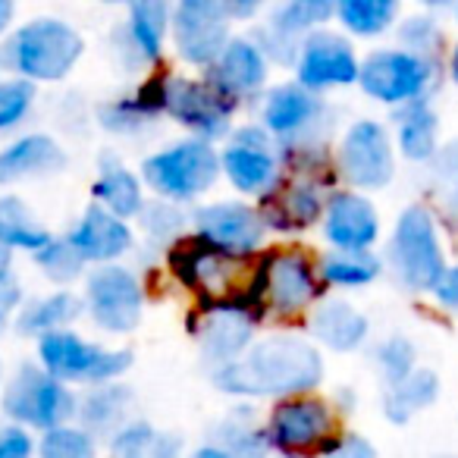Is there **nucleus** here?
I'll use <instances>...</instances> for the list:
<instances>
[{"label":"nucleus","mask_w":458,"mask_h":458,"mask_svg":"<svg viewBox=\"0 0 458 458\" xmlns=\"http://www.w3.org/2000/svg\"><path fill=\"white\" fill-rule=\"evenodd\" d=\"M210 383L216 393L239 402L311 395L327 383V355L308 339V333L276 330L258 336L239 361L210 370Z\"/></svg>","instance_id":"nucleus-1"},{"label":"nucleus","mask_w":458,"mask_h":458,"mask_svg":"<svg viewBox=\"0 0 458 458\" xmlns=\"http://www.w3.org/2000/svg\"><path fill=\"white\" fill-rule=\"evenodd\" d=\"M32 264L41 270V276H45L47 283H54L57 289H72L76 283H82L91 270L64 236H54V242L47 245V249H41L38 255L32 258Z\"/></svg>","instance_id":"nucleus-42"},{"label":"nucleus","mask_w":458,"mask_h":458,"mask_svg":"<svg viewBox=\"0 0 458 458\" xmlns=\"http://www.w3.org/2000/svg\"><path fill=\"white\" fill-rule=\"evenodd\" d=\"M54 242V233L32 214L20 195H0V245L35 258Z\"/></svg>","instance_id":"nucleus-40"},{"label":"nucleus","mask_w":458,"mask_h":458,"mask_svg":"<svg viewBox=\"0 0 458 458\" xmlns=\"http://www.w3.org/2000/svg\"><path fill=\"white\" fill-rule=\"evenodd\" d=\"M449 7H424V10H411V13H402L399 26L393 32V41L405 51L418 54L427 60H439L443 64L445 51H449V32H445V16Z\"/></svg>","instance_id":"nucleus-38"},{"label":"nucleus","mask_w":458,"mask_h":458,"mask_svg":"<svg viewBox=\"0 0 458 458\" xmlns=\"http://www.w3.org/2000/svg\"><path fill=\"white\" fill-rule=\"evenodd\" d=\"M16 29V4L13 0H0V41H7V35Z\"/></svg>","instance_id":"nucleus-51"},{"label":"nucleus","mask_w":458,"mask_h":458,"mask_svg":"<svg viewBox=\"0 0 458 458\" xmlns=\"http://www.w3.org/2000/svg\"><path fill=\"white\" fill-rule=\"evenodd\" d=\"M7 324H10L7 318H0V333H4V327H7Z\"/></svg>","instance_id":"nucleus-56"},{"label":"nucleus","mask_w":458,"mask_h":458,"mask_svg":"<svg viewBox=\"0 0 458 458\" xmlns=\"http://www.w3.org/2000/svg\"><path fill=\"white\" fill-rule=\"evenodd\" d=\"M305 333L320 352L330 355H358V352L370 349L374 339V324H370L368 311L349 295H333L327 293L318 305L308 311Z\"/></svg>","instance_id":"nucleus-24"},{"label":"nucleus","mask_w":458,"mask_h":458,"mask_svg":"<svg viewBox=\"0 0 458 458\" xmlns=\"http://www.w3.org/2000/svg\"><path fill=\"white\" fill-rule=\"evenodd\" d=\"M318 458H380L377 452V443L370 437H364L361 430H352V427H343L330 443L320 449Z\"/></svg>","instance_id":"nucleus-46"},{"label":"nucleus","mask_w":458,"mask_h":458,"mask_svg":"<svg viewBox=\"0 0 458 458\" xmlns=\"http://www.w3.org/2000/svg\"><path fill=\"white\" fill-rule=\"evenodd\" d=\"M386 123L402 164L427 170L437 160V154L443 151L445 135H443V114H439L437 101H418L411 107H402L395 114H389Z\"/></svg>","instance_id":"nucleus-28"},{"label":"nucleus","mask_w":458,"mask_h":458,"mask_svg":"<svg viewBox=\"0 0 458 458\" xmlns=\"http://www.w3.org/2000/svg\"><path fill=\"white\" fill-rule=\"evenodd\" d=\"M66 166L70 154L51 132H22L0 148V189L54 179Z\"/></svg>","instance_id":"nucleus-26"},{"label":"nucleus","mask_w":458,"mask_h":458,"mask_svg":"<svg viewBox=\"0 0 458 458\" xmlns=\"http://www.w3.org/2000/svg\"><path fill=\"white\" fill-rule=\"evenodd\" d=\"M402 13L399 0H336V29L352 41L393 38Z\"/></svg>","instance_id":"nucleus-35"},{"label":"nucleus","mask_w":458,"mask_h":458,"mask_svg":"<svg viewBox=\"0 0 458 458\" xmlns=\"http://www.w3.org/2000/svg\"><path fill=\"white\" fill-rule=\"evenodd\" d=\"M427 301H430L433 311H439L443 318L458 320V261H452L449 267L443 270V276H439V283L430 289Z\"/></svg>","instance_id":"nucleus-47"},{"label":"nucleus","mask_w":458,"mask_h":458,"mask_svg":"<svg viewBox=\"0 0 458 458\" xmlns=\"http://www.w3.org/2000/svg\"><path fill=\"white\" fill-rule=\"evenodd\" d=\"M210 443L220 445L229 458H276L255 402H239L229 408L220 424L210 430Z\"/></svg>","instance_id":"nucleus-33"},{"label":"nucleus","mask_w":458,"mask_h":458,"mask_svg":"<svg viewBox=\"0 0 458 458\" xmlns=\"http://www.w3.org/2000/svg\"><path fill=\"white\" fill-rule=\"evenodd\" d=\"M439 458H458V455H439Z\"/></svg>","instance_id":"nucleus-57"},{"label":"nucleus","mask_w":458,"mask_h":458,"mask_svg":"<svg viewBox=\"0 0 458 458\" xmlns=\"http://www.w3.org/2000/svg\"><path fill=\"white\" fill-rule=\"evenodd\" d=\"M98 126L116 139H141L160 120H164V104H160V70L145 76L132 91L114 95L95 110Z\"/></svg>","instance_id":"nucleus-27"},{"label":"nucleus","mask_w":458,"mask_h":458,"mask_svg":"<svg viewBox=\"0 0 458 458\" xmlns=\"http://www.w3.org/2000/svg\"><path fill=\"white\" fill-rule=\"evenodd\" d=\"M35 361L41 370L66 386H107L120 383L132 370L135 355L129 349H110V345L91 343L76 330H60L35 343Z\"/></svg>","instance_id":"nucleus-9"},{"label":"nucleus","mask_w":458,"mask_h":458,"mask_svg":"<svg viewBox=\"0 0 458 458\" xmlns=\"http://www.w3.org/2000/svg\"><path fill=\"white\" fill-rule=\"evenodd\" d=\"M439 395H443V377L433 368H427V364H420L405 380L393 383V386H383L380 414L393 427H408L420 414L430 411L439 402Z\"/></svg>","instance_id":"nucleus-32"},{"label":"nucleus","mask_w":458,"mask_h":458,"mask_svg":"<svg viewBox=\"0 0 458 458\" xmlns=\"http://www.w3.org/2000/svg\"><path fill=\"white\" fill-rule=\"evenodd\" d=\"M368 358L383 386H393L420 368V349L408 333H386V336L374 339Z\"/></svg>","instance_id":"nucleus-41"},{"label":"nucleus","mask_w":458,"mask_h":458,"mask_svg":"<svg viewBox=\"0 0 458 458\" xmlns=\"http://www.w3.org/2000/svg\"><path fill=\"white\" fill-rule=\"evenodd\" d=\"M220 170H223V179H226L239 195L255 198V204L261 201V198H267L270 191L286 179L280 148H276L274 135H270L261 123L236 126V132L223 141Z\"/></svg>","instance_id":"nucleus-15"},{"label":"nucleus","mask_w":458,"mask_h":458,"mask_svg":"<svg viewBox=\"0 0 458 458\" xmlns=\"http://www.w3.org/2000/svg\"><path fill=\"white\" fill-rule=\"evenodd\" d=\"M443 76H445V82L458 91V38H452L449 51H445V57H443Z\"/></svg>","instance_id":"nucleus-50"},{"label":"nucleus","mask_w":458,"mask_h":458,"mask_svg":"<svg viewBox=\"0 0 458 458\" xmlns=\"http://www.w3.org/2000/svg\"><path fill=\"white\" fill-rule=\"evenodd\" d=\"M270 318L267 299H264V255H261V280L255 289L223 301H195L189 318V333L201 364L210 370L226 368L239 361L251 345L258 343V330Z\"/></svg>","instance_id":"nucleus-3"},{"label":"nucleus","mask_w":458,"mask_h":458,"mask_svg":"<svg viewBox=\"0 0 458 458\" xmlns=\"http://www.w3.org/2000/svg\"><path fill=\"white\" fill-rule=\"evenodd\" d=\"M91 201L98 208L110 210L126 223H135L148 204V189L141 176L129 164H123L120 154L104 151L95 166V182H91Z\"/></svg>","instance_id":"nucleus-29"},{"label":"nucleus","mask_w":458,"mask_h":458,"mask_svg":"<svg viewBox=\"0 0 458 458\" xmlns=\"http://www.w3.org/2000/svg\"><path fill=\"white\" fill-rule=\"evenodd\" d=\"M139 176L154 198L195 208L223 179L220 148L185 135L148 154L139 166Z\"/></svg>","instance_id":"nucleus-6"},{"label":"nucleus","mask_w":458,"mask_h":458,"mask_svg":"<svg viewBox=\"0 0 458 458\" xmlns=\"http://www.w3.org/2000/svg\"><path fill=\"white\" fill-rule=\"evenodd\" d=\"M449 20H452V26L458 29V0H455V4H452V10H449Z\"/></svg>","instance_id":"nucleus-54"},{"label":"nucleus","mask_w":458,"mask_h":458,"mask_svg":"<svg viewBox=\"0 0 458 458\" xmlns=\"http://www.w3.org/2000/svg\"><path fill=\"white\" fill-rule=\"evenodd\" d=\"M10 70H7V60H4V47H0V79H7Z\"/></svg>","instance_id":"nucleus-53"},{"label":"nucleus","mask_w":458,"mask_h":458,"mask_svg":"<svg viewBox=\"0 0 458 458\" xmlns=\"http://www.w3.org/2000/svg\"><path fill=\"white\" fill-rule=\"evenodd\" d=\"M320 236H324L327 249L336 251H380L383 239H386L380 204L374 201V195L339 185L327 201Z\"/></svg>","instance_id":"nucleus-21"},{"label":"nucleus","mask_w":458,"mask_h":458,"mask_svg":"<svg viewBox=\"0 0 458 458\" xmlns=\"http://www.w3.org/2000/svg\"><path fill=\"white\" fill-rule=\"evenodd\" d=\"M166 267L179 286L195 295V301L233 299L255 289L261 280V255L255 261H239L198 242L195 236L182 239L176 249L166 251Z\"/></svg>","instance_id":"nucleus-10"},{"label":"nucleus","mask_w":458,"mask_h":458,"mask_svg":"<svg viewBox=\"0 0 458 458\" xmlns=\"http://www.w3.org/2000/svg\"><path fill=\"white\" fill-rule=\"evenodd\" d=\"M336 189L339 185L327 182V179L286 176L267 198L258 201V210H261L270 233H280V236H301V233H308V229H320L327 201H330V195Z\"/></svg>","instance_id":"nucleus-22"},{"label":"nucleus","mask_w":458,"mask_h":458,"mask_svg":"<svg viewBox=\"0 0 458 458\" xmlns=\"http://www.w3.org/2000/svg\"><path fill=\"white\" fill-rule=\"evenodd\" d=\"M82 301L89 320L107 336H129L141 327L148 293L139 270L129 264L91 267L82 280Z\"/></svg>","instance_id":"nucleus-13"},{"label":"nucleus","mask_w":458,"mask_h":458,"mask_svg":"<svg viewBox=\"0 0 458 458\" xmlns=\"http://www.w3.org/2000/svg\"><path fill=\"white\" fill-rule=\"evenodd\" d=\"M107 458H185V439L151 420H132L107 443Z\"/></svg>","instance_id":"nucleus-39"},{"label":"nucleus","mask_w":458,"mask_h":458,"mask_svg":"<svg viewBox=\"0 0 458 458\" xmlns=\"http://www.w3.org/2000/svg\"><path fill=\"white\" fill-rule=\"evenodd\" d=\"M420 185H424V201L437 210L452 236H458V132L449 135L437 160L420 170Z\"/></svg>","instance_id":"nucleus-36"},{"label":"nucleus","mask_w":458,"mask_h":458,"mask_svg":"<svg viewBox=\"0 0 458 458\" xmlns=\"http://www.w3.org/2000/svg\"><path fill=\"white\" fill-rule=\"evenodd\" d=\"M333 16H336L333 0H286L264 10L261 22H255L249 35L270 60V66L293 70L305 38H311L320 29H330Z\"/></svg>","instance_id":"nucleus-17"},{"label":"nucleus","mask_w":458,"mask_h":458,"mask_svg":"<svg viewBox=\"0 0 458 458\" xmlns=\"http://www.w3.org/2000/svg\"><path fill=\"white\" fill-rule=\"evenodd\" d=\"M443 82L445 76L439 60L418 57L395 41L374 45L368 54H361L358 91L389 114L411 107L418 101H437V91Z\"/></svg>","instance_id":"nucleus-5"},{"label":"nucleus","mask_w":458,"mask_h":458,"mask_svg":"<svg viewBox=\"0 0 458 458\" xmlns=\"http://www.w3.org/2000/svg\"><path fill=\"white\" fill-rule=\"evenodd\" d=\"M229 0H179L173 4L170 41L176 57L191 70L208 72L226 45L236 38Z\"/></svg>","instance_id":"nucleus-16"},{"label":"nucleus","mask_w":458,"mask_h":458,"mask_svg":"<svg viewBox=\"0 0 458 458\" xmlns=\"http://www.w3.org/2000/svg\"><path fill=\"white\" fill-rule=\"evenodd\" d=\"M399 154L389 132V123L380 116H355L343 126L333 148V173L343 189L377 195L386 191L399 176Z\"/></svg>","instance_id":"nucleus-7"},{"label":"nucleus","mask_w":458,"mask_h":458,"mask_svg":"<svg viewBox=\"0 0 458 458\" xmlns=\"http://www.w3.org/2000/svg\"><path fill=\"white\" fill-rule=\"evenodd\" d=\"M38 439L20 424H0V458H35Z\"/></svg>","instance_id":"nucleus-48"},{"label":"nucleus","mask_w":458,"mask_h":458,"mask_svg":"<svg viewBox=\"0 0 458 458\" xmlns=\"http://www.w3.org/2000/svg\"><path fill=\"white\" fill-rule=\"evenodd\" d=\"M22 305H26V289L16 280L13 251L0 245V318L13 320Z\"/></svg>","instance_id":"nucleus-45"},{"label":"nucleus","mask_w":458,"mask_h":458,"mask_svg":"<svg viewBox=\"0 0 458 458\" xmlns=\"http://www.w3.org/2000/svg\"><path fill=\"white\" fill-rule=\"evenodd\" d=\"M185 458H229V455L220 449V445H214L208 439V443H201V445H195L191 452H185Z\"/></svg>","instance_id":"nucleus-52"},{"label":"nucleus","mask_w":458,"mask_h":458,"mask_svg":"<svg viewBox=\"0 0 458 458\" xmlns=\"http://www.w3.org/2000/svg\"><path fill=\"white\" fill-rule=\"evenodd\" d=\"M191 236L229 258L255 261L258 255H264L270 229L255 201L220 198V201H201L191 208Z\"/></svg>","instance_id":"nucleus-14"},{"label":"nucleus","mask_w":458,"mask_h":458,"mask_svg":"<svg viewBox=\"0 0 458 458\" xmlns=\"http://www.w3.org/2000/svg\"><path fill=\"white\" fill-rule=\"evenodd\" d=\"M330 402H333V408L339 411V418H345V414H352L358 408V393H355V389H349V386H339L336 393L330 395Z\"/></svg>","instance_id":"nucleus-49"},{"label":"nucleus","mask_w":458,"mask_h":458,"mask_svg":"<svg viewBox=\"0 0 458 458\" xmlns=\"http://www.w3.org/2000/svg\"><path fill=\"white\" fill-rule=\"evenodd\" d=\"M98 439L79 424L57 427L51 433L38 437V452L35 458H98Z\"/></svg>","instance_id":"nucleus-44"},{"label":"nucleus","mask_w":458,"mask_h":458,"mask_svg":"<svg viewBox=\"0 0 458 458\" xmlns=\"http://www.w3.org/2000/svg\"><path fill=\"white\" fill-rule=\"evenodd\" d=\"M320 283H324L327 293L333 295H349L370 289L374 283H380L386 276L383 270L380 251H336L327 249L318 258Z\"/></svg>","instance_id":"nucleus-34"},{"label":"nucleus","mask_w":458,"mask_h":458,"mask_svg":"<svg viewBox=\"0 0 458 458\" xmlns=\"http://www.w3.org/2000/svg\"><path fill=\"white\" fill-rule=\"evenodd\" d=\"M35 101H38V85L16 76L0 79V135L16 132L32 116Z\"/></svg>","instance_id":"nucleus-43"},{"label":"nucleus","mask_w":458,"mask_h":458,"mask_svg":"<svg viewBox=\"0 0 458 458\" xmlns=\"http://www.w3.org/2000/svg\"><path fill=\"white\" fill-rule=\"evenodd\" d=\"M270 60L255 45L251 35H236L226 51L216 57V64L204 72V82L220 91L226 101H233L239 110L245 104H261V98L270 89Z\"/></svg>","instance_id":"nucleus-23"},{"label":"nucleus","mask_w":458,"mask_h":458,"mask_svg":"<svg viewBox=\"0 0 458 458\" xmlns=\"http://www.w3.org/2000/svg\"><path fill=\"white\" fill-rule=\"evenodd\" d=\"M0 411L7 424H20L32 433H51L76 424L79 395L72 386L54 380L38 361H22L0 386Z\"/></svg>","instance_id":"nucleus-8"},{"label":"nucleus","mask_w":458,"mask_h":458,"mask_svg":"<svg viewBox=\"0 0 458 458\" xmlns=\"http://www.w3.org/2000/svg\"><path fill=\"white\" fill-rule=\"evenodd\" d=\"M264 427L276 458H318L320 449L343 430V418L330 395L311 393L274 402Z\"/></svg>","instance_id":"nucleus-12"},{"label":"nucleus","mask_w":458,"mask_h":458,"mask_svg":"<svg viewBox=\"0 0 458 458\" xmlns=\"http://www.w3.org/2000/svg\"><path fill=\"white\" fill-rule=\"evenodd\" d=\"M4 380H7V377H4V358H0V386H4Z\"/></svg>","instance_id":"nucleus-55"},{"label":"nucleus","mask_w":458,"mask_h":458,"mask_svg":"<svg viewBox=\"0 0 458 458\" xmlns=\"http://www.w3.org/2000/svg\"><path fill=\"white\" fill-rule=\"evenodd\" d=\"M135 414V393L126 380L107 383V386L85 389L79 395V414L76 424L89 430L98 443H110L123 427L132 424Z\"/></svg>","instance_id":"nucleus-30"},{"label":"nucleus","mask_w":458,"mask_h":458,"mask_svg":"<svg viewBox=\"0 0 458 458\" xmlns=\"http://www.w3.org/2000/svg\"><path fill=\"white\" fill-rule=\"evenodd\" d=\"M380 258L395 289L414 295V299H427L443 270L452 264L449 229L443 226L437 210L424 198L408 201L389 223Z\"/></svg>","instance_id":"nucleus-2"},{"label":"nucleus","mask_w":458,"mask_h":458,"mask_svg":"<svg viewBox=\"0 0 458 458\" xmlns=\"http://www.w3.org/2000/svg\"><path fill=\"white\" fill-rule=\"evenodd\" d=\"M160 104L164 116L173 120L191 139L210 141L220 148L229 135L236 132L239 107L210 89L204 76H185V72H164L160 70Z\"/></svg>","instance_id":"nucleus-11"},{"label":"nucleus","mask_w":458,"mask_h":458,"mask_svg":"<svg viewBox=\"0 0 458 458\" xmlns=\"http://www.w3.org/2000/svg\"><path fill=\"white\" fill-rule=\"evenodd\" d=\"M327 295L320 283L318 258L305 249H274L264 251V299L270 314L280 318H301Z\"/></svg>","instance_id":"nucleus-18"},{"label":"nucleus","mask_w":458,"mask_h":458,"mask_svg":"<svg viewBox=\"0 0 458 458\" xmlns=\"http://www.w3.org/2000/svg\"><path fill=\"white\" fill-rule=\"evenodd\" d=\"M64 239L79 251V258L89 267L126 264V258L132 255L135 242H139L132 223L98 208L95 201L85 204V210L76 216V223H70V229L64 233Z\"/></svg>","instance_id":"nucleus-25"},{"label":"nucleus","mask_w":458,"mask_h":458,"mask_svg":"<svg viewBox=\"0 0 458 458\" xmlns=\"http://www.w3.org/2000/svg\"><path fill=\"white\" fill-rule=\"evenodd\" d=\"M173 4L164 0H135L126 7L123 22L114 29V54L120 66L135 76H151L164 64L170 41Z\"/></svg>","instance_id":"nucleus-20"},{"label":"nucleus","mask_w":458,"mask_h":458,"mask_svg":"<svg viewBox=\"0 0 458 458\" xmlns=\"http://www.w3.org/2000/svg\"><path fill=\"white\" fill-rule=\"evenodd\" d=\"M132 226L135 236H141V242H145V249L166 258V251L191 236V208L164 201V198H148L145 210Z\"/></svg>","instance_id":"nucleus-37"},{"label":"nucleus","mask_w":458,"mask_h":458,"mask_svg":"<svg viewBox=\"0 0 458 458\" xmlns=\"http://www.w3.org/2000/svg\"><path fill=\"white\" fill-rule=\"evenodd\" d=\"M10 76L32 85H57L72 76L85 57V38L60 16H35L0 41Z\"/></svg>","instance_id":"nucleus-4"},{"label":"nucleus","mask_w":458,"mask_h":458,"mask_svg":"<svg viewBox=\"0 0 458 458\" xmlns=\"http://www.w3.org/2000/svg\"><path fill=\"white\" fill-rule=\"evenodd\" d=\"M82 314H85L82 295L72 293V289H54V293L38 295V299H29L10 324H13L16 336L38 343V339L51 336V333L72 330V324Z\"/></svg>","instance_id":"nucleus-31"},{"label":"nucleus","mask_w":458,"mask_h":458,"mask_svg":"<svg viewBox=\"0 0 458 458\" xmlns=\"http://www.w3.org/2000/svg\"><path fill=\"white\" fill-rule=\"evenodd\" d=\"M358 72H361V51L336 26L320 29L311 38H305L293 66L295 82L320 98H327L330 91L358 89Z\"/></svg>","instance_id":"nucleus-19"}]
</instances>
